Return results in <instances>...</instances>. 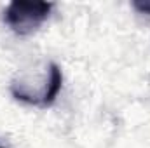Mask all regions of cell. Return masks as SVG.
Returning <instances> with one entry per match:
<instances>
[{"instance_id": "obj_4", "label": "cell", "mask_w": 150, "mask_h": 148, "mask_svg": "<svg viewBox=\"0 0 150 148\" xmlns=\"http://www.w3.org/2000/svg\"><path fill=\"white\" fill-rule=\"evenodd\" d=\"M0 148H4V147H0Z\"/></svg>"}, {"instance_id": "obj_2", "label": "cell", "mask_w": 150, "mask_h": 148, "mask_svg": "<svg viewBox=\"0 0 150 148\" xmlns=\"http://www.w3.org/2000/svg\"><path fill=\"white\" fill-rule=\"evenodd\" d=\"M61 85H63V73H61V68L56 65V63H51L49 65V75H47V82H45V89H44V94H42V99H40V106H51L59 91H61Z\"/></svg>"}, {"instance_id": "obj_3", "label": "cell", "mask_w": 150, "mask_h": 148, "mask_svg": "<svg viewBox=\"0 0 150 148\" xmlns=\"http://www.w3.org/2000/svg\"><path fill=\"white\" fill-rule=\"evenodd\" d=\"M133 7H134L140 14L150 16V0H136V2H133Z\"/></svg>"}, {"instance_id": "obj_1", "label": "cell", "mask_w": 150, "mask_h": 148, "mask_svg": "<svg viewBox=\"0 0 150 148\" xmlns=\"http://www.w3.org/2000/svg\"><path fill=\"white\" fill-rule=\"evenodd\" d=\"M52 4L49 2H25L14 0L5 9V23L18 35H30L37 32L38 26L49 18L52 11Z\"/></svg>"}]
</instances>
